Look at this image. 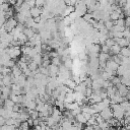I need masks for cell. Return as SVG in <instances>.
Segmentation results:
<instances>
[{
	"label": "cell",
	"mask_w": 130,
	"mask_h": 130,
	"mask_svg": "<svg viewBox=\"0 0 130 130\" xmlns=\"http://www.w3.org/2000/svg\"><path fill=\"white\" fill-rule=\"evenodd\" d=\"M111 109L113 110V115H114V118L115 119H117L118 121H121V120L124 119L126 112L124 111V109L121 107L120 104L111 105Z\"/></svg>",
	"instance_id": "1"
},
{
	"label": "cell",
	"mask_w": 130,
	"mask_h": 130,
	"mask_svg": "<svg viewBox=\"0 0 130 130\" xmlns=\"http://www.w3.org/2000/svg\"><path fill=\"white\" fill-rule=\"evenodd\" d=\"M86 11H87V7L85 5V2L84 1H77L76 5H75V12L76 14L79 16H84L86 14Z\"/></svg>",
	"instance_id": "2"
},
{
	"label": "cell",
	"mask_w": 130,
	"mask_h": 130,
	"mask_svg": "<svg viewBox=\"0 0 130 130\" xmlns=\"http://www.w3.org/2000/svg\"><path fill=\"white\" fill-rule=\"evenodd\" d=\"M6 52L10 56V58L12 60H14L15 58L19 57V55L21 54V49H20L19 46H17V47H10V48L6 49Z\"/></svg>",
	"instance_id": "3"
},
{
	"label": "cell",
	"mask_w": 130,
	"mask_h": 130,
	"mask_svg": "<svg viewBox=\"0 0 130 130\" xmlns=\"http://www.w3.org/2000/svg\"><path fill=\"white\" fill-rule=\"evenodd\" d=\"M17 24H18V21H17L15 18L11 17V18H8V19L6 20V22H5V24H4V27H5V29L7 30V32H11L12 29L17 26ZM1 26H2V25H1Z\"/></svg>",
	"instance_id": "4"
},
{
	"label": "cell",
	"mask_w": 130,
	"mask_h": 130,
	"mask_svg": "<svg viewBox=\"0 0 130 130\" xmlns=\"http://www.w3.org/2000/svg\"><path fill=\"white\" fill-rule=\"evenodd\" d=\"M100 115L103 117V119H104L105 121H109V120L113 119V117H114V115H113V110L111 109V107H108V108H106L105 110H103V111L100 113Z\"/></svg>",
	"instance_id": "5"
},
{
	"label": "cell",
	"mask_w": 130,
	"mask_h": 130,
	"mask_svg": "<svg viewBox=\"0 0 130 130\" xmlns=\"http://www.w3.org/2000/svg\"><path fill=\"white\" fill-rule=\"evenodd\" d=\"M119 64L118 63H116L112 58L110 59V60H108L107 61V63H106V67L107 68H109V69H111L112 71H114V72H116L117 70H118V68H119Z\"/></svg>",
	"instance_id": "6"
},
{
	"label": "cell",
	"mask_w": 130,
	"mask_h": 130,
	"mask_svg": "<svg viewBox=\"0 0 130 130\" xmlns=\"http://www.w3.org/2000/svg\"><path fill=\"white\" fill-rule=\"evenodd\" d=\"M117 88H118V93L121 95V96H127L128 95V93H129V89H128V87L126 86V85H124V84H120L119 86H117Z\"/></svg>",
	"instance_id": "7"
},
{
	"label": "cell",
	"mask_w": 130,
	"mask_h": 130,
	"mask_svg": "<svg viewBox=\"0 0 130 130\" xmlns=\"http://www.w3.org/2000/svg\"><path fill=\"white\" fill-rule=\"evenodd\" d=\"M42 13H43V9L40 8V7L35 6V7L30 8V14H31V17H32V18L40 17V16L42 15Z\"/></svg>",
	"instance_id": "8"
},
{
	"label": "cell",
	"mask_w": 130,
	"mask_h": 130,
	"mask_svg": "<svg viewBox=\"0 0 130 130\" xmlns=\"http://www.w3.org/2000/svg\"><path fill=\"white\" fill-rule=\"evenodd\" d=\"M73 102H75V94H74L73 90L70 89V91L66 93V96H65V103H67V104H72Z\"/></svg>",
	"instance_id": "9"
},
{
	"label": "cell",
	"mask_w": 130,
	"mask_h": 130,
	"mask_svg": "<svg viewBox=\"0 0 130 130\" xmlns=\"http://www.w3.org/2000/svg\"><path fill=\"white\" fill-rule=\"evenodd\" d=\"M116 41V44H118L121 48H125V47H128L129 46V43L130 41H128L127 39L125 38H121V39H115Z\"/></svg>",
	"instance_id": "10"
},
{
	"label": "cell",
	"mask_w": 130,
	"mask_h": 130,
	"mask_svg": "<svg viewBox=\"0 0 130 130\" xmlns=\"http://www.w3.org/2000/svg\"><path fill=\"white\" fill-rule=\"evenodd\" d=\"M88 87L85 85V83L82 81L81 83H79V84H77V86H76V88H75V91H77V92H81V93H83L84 95H85V91H86V89H87Z\"/></svg>",
	"instance_id": "11"
},
{
	"label": "cell",
	"mask_w": 130,
	"mask_h": 130,
	"mask_svg": "<svg viewBox=\"0 0 130 130\" xmlns=\"http://www.w3.org/2000/svg\"><path fill=\"white\" fill-rule=\"evenodd\" d=\"M121 47L118 45V44H115L111 49H110V53L112 54V55H114V56H116V55H119L120 53H121Z\"/></svg>",
	"instance_id": "12"
},
{
	"label": "cell",
	"mask_w": 130,
	"mask_h": 130,
	"mask_svg": "<svg viewBox=\"0 0 130 130\" xmlns=\"http://www.w3.org/2000/svg\"><path fill=\"white\" fill-rule=\"evenodd\" d=\"M11 70H12V76H14V77H19L20 75H22L23 73H22V70L17 66V65H15L13 68H11Z\"/></svg>",
	"instance_id": "13"
},
{
	"label": "cell",
	"mask_w": 130,
	"mask_h": 130,
	"mask_svg": "<svg viewBox=\"0 0 130 130\" xmlns=\"http://www.w3.org/2000/svg\"><path fill=\"white\" fill-rule=\"evenodd\" d=\"M23 34L27 37V39L28 40H30L35 35H36V32H35V29L34 28H28V27H25L24 28V30H23Z\"/></svg>",
	"instance_id": "14"
},
{
	"label": "cell",
	"mask_w": 130,
	"mask_h": 130,
	"mask_svg": "<svg viewBox=\"0 0 130 130\" xmlns=\"http://www.w3.org/2000/svg\"><path fill=\"white\" fill-rule=\"evenodd\" d=\"M4 108L5 109H10V110H13V107L15 106V103L11 100V99H7V100H5V102H4Z\"/></svg>",
	"instance_id": "15"
},
{
	"label": "cell",
	"mask_w": 130,
	"mask_h": 130,
	"mask_svg": "<svg viewBox=\"0 0 130 130\" xmlns=\"http://www.w3.org/2000/svg\"><path fill=\"white\" fill-rule=\"evenodd\" d=\"M64 85H66L67 87H69L70 89H75L76 86H77V83L74 81V80H71V79H67L64 83Z\"/></svg>",
	"instance_id": "16"
},
{
	"label": "cell",
	"mask_w": 130,
	"mask_h": 130,
	"mask_svg": "<svg viewBox=\"0 0 130 130\" xmlns=\"http://www.w3.org/2000/svg\"><path fill=\"white\" fill-rule=\"evenodd\" d=\"M24 107L27 108V109H29V110L35 111L36 108H37V103H36V101H29V100H28V101L25 103Z\"/></svg>",
	"instance_id": "17"
},
{
	"label": "cell",
	"mask_w": 130,
	"mask_h": 130,
	"mask_svg": "<svg viewBox=\"0 0 130 130\" xmlns=\"http://www.w3.org/2000/svg\"><path fill=\"white\" fill-rule=\"evenodd\" d=\"M32 61L35 62V63H37L40 67H41V65L43 64V58H42V54H38V55H36L34 58H32Z\"/></svg>",
	"instance_id": "18"
},
{
	"label": "cell",
	"mask_w": 130,
	"mask_h": 130,
	"mask_svg": "<svg viewBox=\"0 0 130 130\" xmlns=\"http://www.w3.org/2000/svg\"><path fill=\"white\" fill-rule=\"evenodd\" d=\"M75 120H76L77 122L81 123V124H86V122H87V120L85 119V117L83 116V114H82V113H81V114H79V115H77V116L75 117Z\"/></svg>",
	"instance_id": "19"
},
{
	"label": "cell",
	"mask_w": 130,
	"mask_h": 130,
	"mask_svg": "<svg viewBox=\"0 0 130 130\" xmlns=\"http://www.w3.org/2000/svg\"><path fill=\"white\" fill-rule=\"evenodd\" d=\"M123 57H127L129 58L130 57V49L128 47H125V48H122L121 49V53H120Z\"/></svg>",
	"instance_id": "20"
},
{
	"label": "cell",
	"mask_w": 130,
	"mask_h": 130,
	"mask_svg": "<svg viewBox=\"0 0 130 130\" xmlns=\"http://www.w3.org/2000/svg\"><path fill=\"white\" fill-rule=\"evenodd\" d=\"M120 105H121V107L124 109L125 112H129V111H130V102H129L128 100H127V101H124V102L121 103Z\"/></svg>",
	"instance_id": "21"
},
{
	"label": "cell",
	"mask_w": 130,
	"mask_h": 130,
	"mask_svg": "<svg viewBox=\"0 0 130 130\" xmlns=\"http://www.w3.org/2000/svg\"><path fill=\"white\" fill-rule=\"evenodd\" d=\"M126 70H127V67H126V66H124V65H120L119 68H118V70H117L116 72H117V74H118L119 76H123Z\"/></svg>",
	"instance_id": "22"
},
{
	"label": "cell",
	"mask_w": 130,
	"mask_h": 130,
	"mask_svg": "<svg viewBox=\"0 0 130 130\" xmlns=\"http://www.w3.org/2000/svg\"><path fill=\"white\" fill-rule=\"evenodd\" d=\"M12 72V70L8 67H5V66H2L1 67V73H2V76H5V75H9L10 73Z\"/></svg>",
	"instance_id": "23"
},
{
	"label": "cell",
	"mask_w": 130,
	"mask_h": 130,
	"mask_svg": "<svg viewBox=\"0 0 130 130\" xmlns=\"http://www.w3.org/2000/svg\"><path fill=\"white\" fill-rule=\"evenodd\" d=\"M120 13L118 12V11H113L112 13H111V20L112 21H117L119 18H120Z\"/></svg>",
	"instance_id": "24"
},
{
	"label": "cell",
	"mask_w": 130,
	"mask_h": 130,
	"mask_svg": "<svg viewBox=\"0 0 130 130\" xmlns=\"http://www.w3.org/2000/svg\"><path fill=\"white\" fill-rule=\"evenodd\" d=\"M38 66H39V65H38L37 63H35V62L31 60V61L29 62V64H28V69H29L31 72H32V71H37V70L39 69Z\"/></svg>",
	"instance_id": "25"
},
{
	"label": "cell",
	"mask_w": 130,
	"mask_h": 130,
	"mask_svg": "<svg viewBox=\"0 0 130 130\" xmlns=\"http://www.w3.org/2000/svg\"><path fill=\"white\" fill-rule=\"evenodd\" d=\"M64 64L63 65H65V67H67L68 69H70V68H73V62H72V60L70 59V58H67L64 62H63Z\"/></svg>",
	"instance_id": "26"
},
{
	"label": "cell",
	"mask_w": 130,
	"mask_h": 130,
	"mask_svg": "<svg viewBox=\"0 0 130 130\" xmlns=\"http://www.w3.org/2000/svg\"><path fill=\"white\" fill-rule=\"evenodd\" d=\"M114 25L125 26V19H124V18H119L117 21H114ZM125 27H126V26H125Z\"/></svg>",
	"instance_id": "27"
},
{
	"label": "cell",
	"mask_w": 130,
	"mask_h": 130,
	"mask_svg": "<svg viewBox=\"0 0 130 130\" xmlns=\"http://www.w3.org/2000/svg\"><path fill=\"white\" fill-rule=\"evenodd\" d=\"M115 44H116L115 39H108V40L106 41V44H105V45H107V46H108V47L111 49V48H112V47H113Z\"/></svg>",
	"instance_id": "28"
},
{
	"label": "cell",
	"mask_w": 130,
	"mask_h": 130,
	"mask_svg": "<svg viewBox=\"0 0 130 130\" xmlns=\"http://www.w3.org/2000/svg\"><path fill=\"white\" fill-rule=\"evenodd\" d=\"M105 25H106V28H107L108 30H112L113 27H114V21L109 20V21H107V22L105 23Z\"/></svg>",
	"instance_id": "29"
},
{
	"label": "cell",
	"mask_w": 130,
	"mask_h": 130,
	"mask_svg": "<svg viewBox=\"0 0 130 130\" xmlns=\"http://www.w3.org/2000/svg\"><path fill=\"white\" fill-rule=\"evenodd\" d=\"M101 51H102V53L109 54V53H110V48H109L107 45H103V46H102V48H101Z\"/></svg>",
	"instance_id": "30"
},
{
	"label": "cell",
	"mask_w": 130,
	"mask_h": 130,
	"mask_svg": "<svg viewBox=\"0 0 130 130\" xmlns=\"http://www.w3.org/2000/svg\"><path fill=\"white\" fill-rule=\"evenodd\" d=\"M45 4H46V2L43 1V0H38V1H36V6H37V7H40V8H41V6H44Z\"/></svg>",
	"instance_id": "31"
},
{
	"label": "cell",
	"mask_w": 130,
	"mask_h": 130,
	"mask_svg": "<svg viewBox=\"0 0 130 130\" xmlns=\"http://www.w3.org/2000/svg\"><path fill=\"white\" fill-rule=\"evenodd\" d=\"M125 26L130 28V16H127L125 19Z\"/></svg>",
	"instance_id": "32"
},
{
	"label": "cell",
	"mask_w": 130,
	"mask_h": 130,
	"mask_svg": "<svg viewBox=\"0 0 130 130\" xmlns=\"http://www.w3.org/2000/svg\"><path fill=\"white\" fill-rule=\"evenodd\" d=\"M0 124H1V126L6 125V119H5L4 117H1V118H0Z\"/></svg>",
	"instance_id": "33"
},
{
	"label": "cell",
	"mask_w": 130,
	"mask_h": 130,
	"mask_svg": "<svg viewBox=\"0 0 130 130\" xmlns=\"http://www.w3.org/2000/svg\"><path fill=\"white\" fill-rule=\"evenodd\" d=\"M70 130H82V128H80V127H78L76 125H72V127H71Z\"/></svg>",
	"instance_id": "34"
},
{
	"label": "cell",
	"mask_w": 130,
	"mask_h": 130,
	"mask_svg": "<svg viewBox=\"0 0 130 130\" xmlns=\"http://www.w3.org/2000/svg\"><path fill=\"white\" fill-rule=\"evenodd\" d=\"M85 130H95V129L93 128V126H87V127L85 128Z\"/></svg>",
	"instance_id": "35"
},
{
	"label": "cell",
	"mask_w": 130,
	"mask_h": 130,
	"mask_svg": "<svg viewBox=\"0 0 130 130\" xmlns=\"http://www.w3.org/2000/svg\"><path fill=\"white\" fill-rule=\"evenodd\" d=\"M29 130H36V129H29Z\"/></svg>",
	"instance_id": "36"
},
{
	"label": "cell",
	"mask_w": 130,
	"mask_h": 130,
	"mask_svg": "<svg viewBox=\"0 0 130 130\" xmlns=\"http://www.w3.org/2000/svg\"><path fill=\"white\" fill-rule=\"evenodd\" d=\"M117 130H121V129H117Z\"/></svg>",
	"instance_id": "37"
}]
</instances>
